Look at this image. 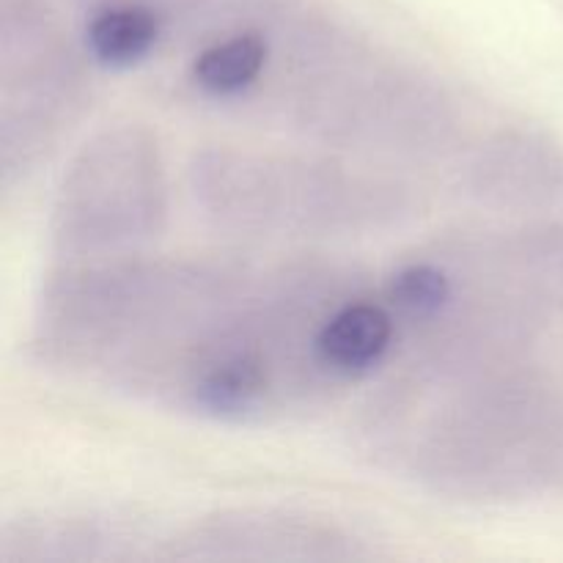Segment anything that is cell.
<instances>
[{
	"label": "cell",
	"instance_id": "6da1fadb",
	"mask_svg": "<svg viewBox=\"0 0 563 563\" xmlns=\"http://www.w3.org/2000/svg\"><path fill=\"white\" fill-rule=\"evenodd\" d=\"M394 341L388 311L372 302L341 308L322 324L317 335V355L339 372H366L383 361Z\"/></svg>",
	"mask_w": 563,
	"mask_h": 563
},
{
	"label": "cell",
	"instance_id": "7a4b0ae2",
	"mask_svg": "<svg viewBox=\"0 0 563 563\" xmlns=\"http://www.w3.org/2000/svg\"><path fill=\"white\" fill-rule=\"evenodd\" d=\"M159 22L143 5H113L88 22L86 42L93 58L110 69H126L152 53Z\"/></svg>",
	"mask_w": 563,
	"mask_h": 563
},
{
	"label": "cell",
	"instance_id": "5b68a950",
	"mask_svg": "<svg viewBox=\"0 0 563 563\" xmlns=\"http://www.w3.org/2000/svg\"><path fill=\"white\" fill-rule=\"evenodd\" d=\"M390 297L401 311L429 317L449 302L451 280L432 264H410L390 280Z\"/></svg>",
	"mask_w": 563,
	"mask_h": 563
},
{
	"label": "cell",
	"instance_id": "277c9868",
	"mask_svg": "<svg viewBox=\"0 0 563 563\" xmlns=\"http://www.w3.org/2000/svg\"><path fill=\"white\" fill-rule=\"evenodd\" d=\"M264 390V372L251 357L220 363L196 385V401L214 416H236L251 410Z\"/></svg>",
	"mask_w": 563,
	"mask_h": 563
},
{
	"label": "cell",
	"instance_id": "3957f363",
	"mask_svg": "<svg viewBox=\"0 0 563 563\" xmlns=\"http://www.w3.org/2000/svg\"><path fill=\"white\" fill-rule=\"evenodd\" d=\"M267 64V44L256 33H242L203 49L192 64V80L212 97L245 91Z\"/></svg>",
	"mask_w": 563,
	"mask_h": 563
}]
</instances>
